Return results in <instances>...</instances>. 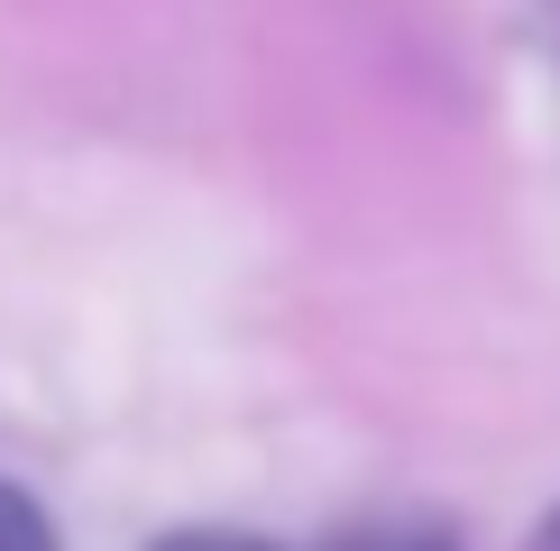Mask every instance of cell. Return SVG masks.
Returning <instances> with one entry per match:
<instances>
[{"label":"cell","mask_w":560,"mask_h":551,"mask_svg":"<svg viewBox=\"0 0 560 551\" xmlns=\"http://www.w3.org/2000/svg\"><path fill=\"white\" fill-rule=\"evenodd\" d=\"M331 551H451L441 534H413V524H368V534H340Z\"/></svg>","instance_id":"7a4b0ae2"},{"label":"cell","mask_w":560,"mask_h":551,"mask_svg":"<svg viewBox=\"0 0 560 551\" xmlns=\"http://www.w3.org/2000/svg\"><path fill=\"white\" fill-rule=\"evenodd\" d=\"M542 551H560V505H551V524H542Z\"/></svg>","instance_id":"277c9868"},{"label":"cell","mask_w":560,"mask_h":551,"mask_svg":"<svg viewBox=\"0 0 560 551\" xmlns=\"http://www.w3.org/2000/svg\"><path fill=\"white\" fill-rule=\"evenodd\" d=\"M156 551H267V542H240V534H175V542H156Z\"/></svg>","instance_id":"3957f363"},{"label":"cell","mask_w":560,"mask_h":551,"mask_svg":"<svg viewBox=\"0 0 560 551\" xmlns=\"http://www.w3.org/2000/svg\"><path fill=\"white\" fill-rule=\"evenodd\" d=\"M0 551H56V524H46V505L28 488H10L0 478Z\"/></svg>","instance_id":"6da1fadb"}]
</instances>
